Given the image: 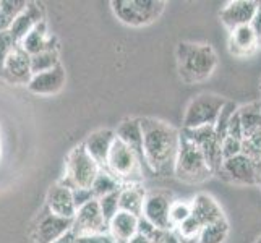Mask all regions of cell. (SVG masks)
I'll use <instances>...</instances> for the list:
<instances>
[{"label":"cell","instance_id":"cell-1","mask_svg":"<svg viewBox=\"0 0 261 243\" xmlns=\"http://www.w3.org/2000/svg\"><path fill=\"white\" fill-rule=\"evenodd\" d=\"M140 123L143 133V157L146 167L161 177L174 175L180 130L151 117L140 119Z\"/></svg>","mask_w":261,"mask_h":243},{"label":"cell","instance_id":"cell-2","mask_svg":"<svg viewBox=\"0 0 261 243\" xmlns=\"http://www.w3.org/2000/svg\"><path fill=\"white\" fill-rule=\"evenodd\" d=\"M177 71L187 85L203 83L218 67V53L210 44L180 42L175 49Z\"/></svg>","mask_w":261,"mask_h":243},{"label":"cell","instance_id":"cell-3","mask_svg":"<svg viewBox=\"0 0 261 243\" xmlns=\"http://www.w3.org/2000/svg\"><path fill=\"white\" fill-rule=\"evenodd\" d=\"M174 175L177 180L188 185L204 183L214 175L200 148L188 141L182 133H180V145L174 164Z\"/></svg>","mask_w":261,"mask_h":243},{"label":"cell","instance_id":"cell-4","mask_svg":"<svg viewBox=\"0 0 261 243\" xmlns=\"http://www.w3.org/2000/svg\"><path fill=\"white\" fill-rule=\"evenodd\" d=\"M143 162L120 140H114L106 162V172L114 175L123 185H138L143 177Z\"/></svg>","mask_w":261,"mask_h":243},{"label":"cell","instance_id":"cell-5","mask_svg":"<svg viewBox=\"0 0 261 243\" xmlns=\"http://www.w3.org/2000/svg\"><path fill=\"white\" fill-rule=\"evenodd\" d=\"M111 5L115 16L123 24L135 28L154 23L166 8L163 0H114Z\"/></svg>","mask_w":261,"mask_h":243},{"label":"cell","instance_id":"cell-6","mask_svg":"<svg viewBox=\"0 0 261 243\" xmlns=\"http://www.w3.org/2000/svg\"><path fill=\"white\" fill-rule=\"evenodd\" d=\"M99 166L86 152L83 145H78L70 151L65 162V177L60 180L62 185L70 190L75 188H91L96 175L99 174Z\"/></svg>","mask_w":261,"mask_h":243},{"label":"cell","instance_id":"cell-7","mask_svg":"<svg viewBox=\"0 0 261 243\" xmlns=\"http://www.w3.org/2000/svg\"><path fill=\"white\" fill-rule=\"evenodd\" d=\"M227 99H224L213 93H201L193 97L190 104L187 105L184 115V130H193L201 127H214L216 120L221 114V109L226 104Z\"/></svg>","mask_w":261,"mask_h":243},{"label":"cell","instance_id":"cell-8","mask_svg":"<svg viewBox=\"0 0 261 243\" xmlns=\"http://www.w3.org/2000/svg\"><path fill=\"white\" fill-rule=\"evenodd\" d=\"M174 198L172 193L167 190H152L148 192L143 203L141 219L149 222L152 227L163 232L172 230V226L169 222V209Z\"/></svg>","mask_w":261,"mask_h":243},{"label":"cell","instance_id":"cell-9","mask_svg":"<svg viewBox=\"0 0 261 243\" xmlns=\"http://www.w3.org/2000/svg\"><path fill=\"white\" fill-rule=\"evenodd\" d=\"M73 219H65L60 215L52 214L46 206L34 219L31 227V235L36 243H54L67 232L71 230Z\"/></svg>","mask_w":261,"mask_h":243},{"label":"cell","instance_id":"cell-10","mask_svg":"<svg viewBox=\"0 0 261 243\" xmlns=\"http://www.w3.org/2000/svg\"><path fill=\"white\" fill-rule=\"evenodd\" d=\"M180 133H182L188 141H192L193 145L200 148L210 169L216 175V172H218L222 164V154H221V140L216 137L214 127H201V128H193V130L182 128Z\"/></svg>","mask_w":261,"mask_h":243},{"label":"cell","instance_id":"cell-11","mask_svg":"<svg viewBox=\"0 0 261 243\" xmlns=\"http://www.w3.org/2000/svg\"><path fill=\"white\" fill-rule=\"evenodd\" d=\"M258 174V167L244 154L224 159L219 170L216 172L219 178L232 185H256Z\"/></svg>","mask_w":261,"mask_h":243},{"label":"cell","instance_id":"cell-12","mask_svg":"<svg viewBox=\"0 0 261 243\" xmlns=\"http://www.w3.org/2000/svg\"><path fill=\"white\" fill-rule=\"evenodd\" d=\"M71 232L75 237L80 235H107L109 232V224L102 218L101 209L96 200L86 203L85 206L76 209L73 218V226Z\"/></svg>","mask_w":261,"mask_h":243},{"label":"cell","instance_id":"cell-13","mask_svg":"<svg viewBox=\"0 0 261 243\" xmlns=\"http://www.w3.org/2000/svg\"><path fill=\"white\" fill-rule=\"evenodd\" d=\"M0 78L5 79L10 85H26L31 81V56H28L20 46H18L10 57L5 60V64L0 71Z\"/></svg>","mask_w":261,"mask_h":243},{"label":"cell","instance_id":"cell-14","mask_svg":"<svg viewBox=\"0 0 261 243\" xmlns=\"http://www.w3.org/2000/svg\"><path fill=\"white\" fill-rule=\"evenodd\" d=\"M256 8L258 2H255V0H233V2H227L221 8L219 18L222 24L229 31H232L239 26L250 24L256 13Z\"/></svg>","mask_w":261,"mask_h":243},{"label":"cell","instance_id":"cell-15","mask_svg":"<svg viewBox=\"0 0 261 243\" xmlns=\"http://www.w3.org/2000/svg\"><path fill=\"white\" fill-rule=\"evenodd\" d=\"M65 81H67L65 70L59 64L57 67L44 71V73L33 75L31 81L28 83V89L33 94L52 96V94H57L60 89L65 86Z\"/></svg>","mask_w":261,"mask_h":243},{"label":"cell","instance_id":"cell-16","mask_svg":"<svg viewBox=\"0 0 261 243\" xmlns=\"http://www.w3.org/2000/svg\"><path fill=\"white\" fill-rule=\"evenodd\" d=\"M46 208L56 215L65 219H73L76 214V206L73 201V195L68 186L60 182L52 185L46 195Z\"/></svg>","mask_w":261,"mask_h":243},{"label":"cell","instance_id":"cell-17","mask_svg":"<svg viewBox=\"0 0 261 243\" xmlns=\"http://www.w3.org/2000/svg\"><path fill=\"white\" fill-rule=\"evenodd\" d=\"M227 49L230 56L237 59H247L251 57L253 53L259 49L256 36L251 30V26H239V28L229 31V41H227Z\"/></svg>","mask_w":261,"mask_h":243},{"label":"cell","instance_id":"cell-18","mask_svg":"<svg viewBox=\"0 0 261 243\" xmlns=\"http://www.w3.org/2000/svg\"><path fill=\"white\" fill-rule=\"evenodd\" d=\"M190 204L192 215L203 227L226 219V214H224L221 204L208 193H198L193 198V201H190Z\"/></svg>","mask_w":261,"mask_h":243},{"label":"cell","instance_id":"cell-19","mask_svg":"<svg viewBox=\"0 0 261 243\" xmlns=\"http://www.w3.org/2000/svg\"><path fill=\"white\" fill-rule=\"evenodd\" d=\"M41 21H44L42 7L36 2H28L26 8L18 15V18L13 21V24L10 26L8 31H10L15 42L20 44Z\"/></svg>","mask_w":261,"mask_h":243},{"label":"cell","instance_id":"cell-20","mask_svg":"<svg viewBox=\"0 0 261 243\" xmlns=\"http://www.w3.org/2000/svg\"><path fill=\"white\" fill-rule=\"evenodd\" d=\"M115 140V131L112 130H97L93 131L89 137L85 140L83 146L86 152L94 159V162L99 166V169H106L107 156H109L111 146Z\"/></svg>","mask_w":261,"mask_h":243},{"label":"cell","instance_id":"cell-21","mask_svg":"<svg viewBox=\"0 0 261 243\" xmlns=\"http://www.w3.org/2000/svg\"><path fill=\"white\" fill-rule=\"evenodd\" d=\"M115 138L120 140L123 145H127L135 154L141 159L143 164H145V157H143V133H141L140 119L123 120L115 130Z\"/></svg>","mask_w":261,"mask_h":243},{"label":"cell","instance_id":"cell-22","mask_svg":"<svg viewBox=\"0 0 261 243\" xmlns=\"http://www.w3.org/2000/svg\"><path fill=\"white\" fill-rule=\"evenodd\" d=\"M140 218L130 212L119 211L109 222V232L114 243H127L138 232Z\"/></svg>","mask_w":261,"mask_h":243},{"label":"cell","instance_id":"cell-23","mask_svg":"<svg viewBox=\"0 0 261 243\" xmlns=\"http://www.w3.org/2000/svg\"><path fill=\"white\" fill-rule=\"evenodd\" d=\"M20 47L28 53V56H36V53L49 50V49H59L56 38H52V36L47 34L46 21H41L36 26V28L20 42Z\"/></svg>","mask_w":261,"mask_h":243},{"label":"cell","instance_id":"cell-24","mask_svg":"<svg viewBox=\"0 0 261 243\" xmlns=\"http://www.w3.org/2000/svg\"><path fill=\"white\" fill-rule=\"evenodd\" d=\"M146 192L140 185H123L119 195V209L141 218Z\"/></svg>","mask_w":261,"mask_h":243},{"label":"cell","instance_id":"cell-25","mask_svg":"<svg viewBox=\"0 0 261 243\" xmlns=\"http://www.w3.org/2000/svg\"><path fill=\"white\" fill-rule=\"evenodd\" d=\"M28 2L26 0H2L0 2V33L8 31Z\"/></svg>","mask_w":261,"mask_h":243},{"label":"cell","instance_id":"cell-26","mask_svg":"<svg viewBox=\"0 0 261 243\" xmlns=\"http://www.w3.org/2000/svg\"><path fill=\"white\" fill-rule=\"evenodd\" d=\"M120 188H122V183L114 175L106 172V170H99V174L96 175L94 182L91 185V193L94 196V200H99V198L114 193L117 190H120Z\"/></svg>","mask_w":261,"mask_h":243},{"label":"cell","instance_id":"cell-27","mask_svg":"<svg viewBox=\"0 0 261 243\" xmlns=\"http://www.w3.org/2000/svg\"><path fill=\"white\" fill-rule=\"evenodd\" d=\"M229 237V222L227 219L219 221L216 224L204 226L198 235L196 243H224Z\"/></svg>","mask_w":261,"mask_h":243},{"label":"cell","instance_id":"cell-28","mask_svg":"<svg viewBox=\"0 0 261 243\" xmlns=\"http://www.w3.org/2000/svg\"><path fill=\"white\" fill-rule=\"evenodd\" d=\"M60 64L59 60V49H49L31 56V73L38 75L44 73V71L52 70L54 67H57Z\"/></svg>","mask_w":261,"mask_h":243},{"label":"cell","instance_id":"cell-29","mask_svg":"<svg viewBox=\"0 0 261 243\" xmlns=\"http://www.w3.org/2000/svg\"><path fill=\"white\" fill-rule=\"evenodd\" d=\"M242 154L247 156L261 170V130L242 138Z\"/></svg>","mask_w":261,"mask_h":243},{"label":"cell","instance_id":"cell-30","mask_svg":"<svg viewBox=\"0 0 261 243\" xmlns=\"http://www.w3.org/2000/svg\"><path fill=\"white\" fill-rule=\"evenodd\" d=\"M239 105L233 102V101H226V104H224V107L221 109V114L218 117V120H216L214 123V131H216V137H218L222 143V140L226 138L227 134V125L232 119V115L237 112Z\"/></svg>","mask_w":261,"mask_h":243},{"label":"cell","instance_id":"cell-31","mask_svg":"<svg viewBox=\"0 0 261 243\" xmlns=\"http://www.w3.org/2000/svg\"><path fill=\"white\" fill-rule=\"evenodd\" d=\"M192 215V204L187 201H180V200H174L172 204H170L169 209V222L172 226V230L180 226L184 221H187Z\"/></svg>","mask_w":261,"mask_h":243},{"label":"cell","instance_id":"cell-32","mask_svg":"<svg viewBox=\"0 0 261 243\" xmlns=\"http://www.w3.org/2000/svg\"><path fill=\"white\" fill-rule=\"evenodd\" d=\"M119 195H120V190H117L114 193H109V195H106L102 198H99V200H96L99 204V209H101L102 218L106 219L107 224H109L114 215L120 211L119 209Z\"/></svg>","mask_w":261,"mask_h":243},{"label":"cell","instance_id":"cell-33","mask_svg":"<svg viewBox=\"0 0 261 243\" xmlns=\"http://www.w3.org/2000/svg\"><path fill=\"white\" fill-rule=\"evenodd\" d=\"M20 46L16 44L15 39L12 38L10 31H2L0 33V71H2V67L5 64V60L10 57V53Z\"/></svg>","mask_w":261,"mask_h":243},{"label":"cell","instance_id":"cell-34","mask_svg":"<svg viewBox=\"0 0 261 243\" xmlns=\"http://www.w3.org/2000/svg\"><path fill=\"white\" fill-rule=\"evenodd\" d=\"M221 154H222V160L233 157L237 154H242V141L236 140V138H230V137H226L221 143Z\"/></svg>","mask_w":261,"mask_h":243},{"label":"cell","instance_id":"cell-35","mask_svg":"<svg viewBox=\"0 0 261 243\" xmlns=\"http://www.w3.org/2000/svg\"><path fill=\"white\" fill-rule=\"evenodd\" d=\"M71 195H73V201H75L76 209L94 200L91 188H75V190H71Z\"/></svg>","mask_w":261,"mask_h":243},{"label":"cell","instance_id":"cell-36","mask_svg":"<svg viewBox=\"0 0 261 243\" xmlns=\"http://www.w3.org/2000/svg\"><path fill=\"white\" fill-rule=\"evenodd\" d=\"M73 243H114L109 235H80L73 238Z\"/></svg>","mask_w":261,"mask_h":243},{"label":"cell","instance_id":"cell-37","mask_svg":"<svg viewBox=\"0 0 261 243\" xmlns=\"http://www.w3.org/2000/svg\"><path fill=\"white\" fill-rule=\"evenodd\" d=\"M251 30H253L255 36H256V41H258V47H261V2H258V8H256V13L253 16V20L250 23Z\"/></svg>","mask_w":261,"mask_h":243},{"label":"cell","instance_id":"cell-38","mask_svg":"<svg viewBox=\"0 0 261 243\" xmlns=\"http://www.w3.org/2000/svg\"><path fill=\"white\" fill-rule=\"evenodd\" d=\"M158 243H182V241L178 240V237L175 235L172 230H169V232L163 233V237H161V240Z\"/></svg>","mask_w":261,"mask_h":243},{"label":"cell","instance_id":"cell-39","mask_svg":"<svg viewBox=\"0 0 261 243\" xmlns=\"http://www.w3.org/2000/svg\"><path fill=\"white\" fill-rule=\"evenodd\" d=\"M127 243H154V241H152L148 235H145V233L137 232Z\"/></svg>","mask_w":261,"mask_h":243},{"label":"cell","instance_id":"cell-40","mask_svg":"<svg viewBox=\"0 0 261 243\" xmlns=\"http://www.w3.org/2000/svg\"><path fill=\"white\" fill-rule=\"evenodd\" d=\"M73 238H75V235H73V232H67L64 237H60L59 240H56L54 243H73Z\"/></svg>","mask_w":261,"mask_h":243},{"label":"cell","instance_id":"cell-41","mask_svg":"<svg viewBox=\"0 0 261 243\" xmlns=\"http://www.w3.org/2000/svg\"><path fill=\"white\" fill-rule=\"evenodd\" d=\"M256 186H259V190H261V170H259L258 178H256Z\"/></svg>","mask_w":261,"mask_h":243},{"label":"cell","instance_id":"cell-42","mask_svg":"<svg viewBox=\"0 0 261 243\" xmlns=\"http://www.w3.org/2000/svg\"><path fill=\"white\" fill-rule=\"evenodd\" d=\"M259 102H261V79H259Z\"/></svg>","mask_w":261,"mask_h":243},{"label":"cell","instance_id":"cell-43","mask_svg":"<svg viewBox=\"0 0 261 243\" xmlns=\"http://www.w3.org/2000/svg\"><path fill=\"white\" fill-rule=\"evenodd\" d=\"M255 243H261V235H259V237L256 238V241H255Z\"/></svg>","mask_w":261,"mask_h":243}]
</instances>
